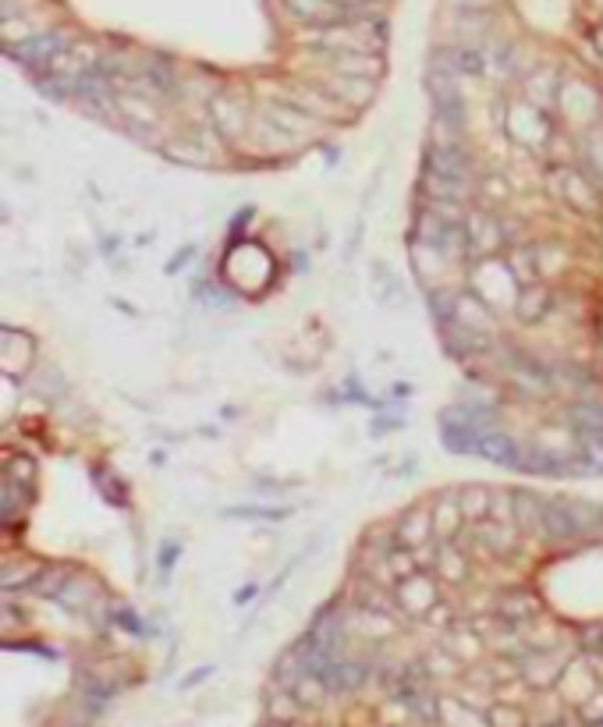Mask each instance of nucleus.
<instances>
[{
	"label": "nucleus",
	"mask_w": 603,
	"mask_h": 727,
	"mask_svg": "<svg viewBox=\"0 0 603 727\" xmlns=\"http://www.w3.org/2000/svg\"><path fill=\"white\" fill-rule=\"evenodd\" d=\"M320 43L334 50V54H376L380 29L369 22H337L323 29Z\"/></svg>",
	"instance_id": "obj_1"
},
{
	"label": "nucleus",
	"mask_w": 603,
	"mask_h": 727,
	"mask_svg": "<svg viewBox=\"0 0 603 727\" xmlns=\"http://www.w3.org/2000/svg\"><path fill=\"white\" fill-rule=\"evenodd\" d=\"M508 135L518 142H529V146H543L550 139V121L533 103H515L508 110Z\"/></svg>",
	"instance_id": "obj_2"
},
{
	"label": "nucleus",
	"mask_w": 603,
	"mask_h": 727,
	"mask_svg": "<svg viewBox=\"0 0 603 727\" xmlns=\"http://www.w3.org/2000/svg\"><path fill=\"white\" fill-rule=\"evenodd\" d=\"M57 54H64L61 32H43V36H32V40L18 43V47L11 50V57L22 61L25 68H50Z\"/></svg>",
	"instance_id": "obj_3"
},
{
	"label": "nucleus",
	"mask_w": 603,
	"mask_h": 727,
	"mask_svg": "<svg viewBox=\"0 0 603 727\" xmlns=\"http://www.w3.org/2000/svg\"><path fill=\"white\" fill-rule=\"evenodd\" d=\"M284 4H288L306 25H320V29L337 25V22H348V15H352V8L337 4V0H284Z\"/></svg>",
	"instance_id": "obj_4"
},
{
	"label": "nucleus",
	"mask_w": 603,
	"mask_h": 727,
	"mask_svg": "<svg viewBox=\"0 0 603 727\" xmlns=\"http://www.w3.org/2000/svg\"><path fill=\"white\" fill-rule=\"evenodd\" d=\"M398 600L408 614H430L437 607V589L426 575H408V579H401Z\"/></svg>",
	"instance_id": "obj_5"
},
{
	"label": "nucleus",
	"mask_w": 603,
	"mask_h": 727,
	"mask_svg": "<svg viewBox=\"0 0 603 727\" xmlns=\"http://www.w3.org/2000/svg\"><path fill=\"white\" fill-rule=\"evenodd\" d=\"M476 454H479V458H486V462L504 465V469H518V458H522V447H518L515 440L508 437V433L490 430V433H486V437H479Z\"/></svg>",
	"instance_id": "obj_6"
},
{
	"label": "nucleus",
	"mask_w": 603,
	"mask_h": 727,
	"mask_svg": "<svg viewBox=\"0 0 603 727\" xmlns=\"http://www.w3.org/2000/svg\"><path fill=\"white\" fill-rule=\"evenodd\" d=\"M543 536H547L550 543L579 540V532H575L572 515H568L564 501H543Z\"/></svg>",
	"instance_id": "obj_7"
},
{
	"label": "nucleus",
	"mask_w": 603,
	"mask_h": 727,
	"mask_svg": "<svg viewBox=\"0 0 603 727\" xmlns=\"http://www.w3.org/2000/svg\"><path fill=\"white\" fill-rule=\"evenodd\" d=\"M561 196L568 199V203L575 206V210H582V213H596L600 210V196H596V188L589 185L582 174H575V171H568L561 178Z\"/></svg>",
	"instance_id": "obj_8"
},
{
	"label": "nucleus",
	"mask_w": 603,
	"mask_h": 727,
	"mask_svg": "<svg viewBox=\"0 0 603 727\" xmlns=\"http://www.w3.org/2000/svg\"><path fill=\"white\" fill-rule=\"evenodd\" d=\"M323 681H327V688H334V692H352V688H359L362 681H366V667L355 664V660L334 657L327 671H323Z\"/></svg>",
	"instance_id": "obj_9"
},
{
	"label": "nucleus",
	"mask_w": 603,
	"mask_h": 727,
	"mask_svg": "<svg viewBox=\"0 0 603 727\" xmlns=\"http://www.w3.org/2000/svg\"><path fill=\"white\" fill-rule=\"evenodd\" d=\"M430 532H433V511H408L405 515V522H401V529H398V543L405 550H419V547H426V540H430Z\"/></svg>",
	"instance_id": "obj_10"
},
{
	"label": "nucleus",
	"mask_w": 603,
	"mask_h": 727,
	"mask_svg": "<svg viewBox=\"0 0 603 727\" xmlns=\"http://www.w3.org/2000/svg\"><path fill=\"white\" fill-rule=\"evenodd\" d=\"M515 309L525 323H536L550 313V291L543 284H525V291H518Z\"/></svg>",
	"instance_id": "obj_11"
},
{
	"label": "nucleus",
	"mask_w": 603,
	"mask_h": 727,
	"mask_svg": "<svg viewBox=\"0 0 603 727\" xmlns=\"http://www.w3.org/2000/svg\"><path fill=\"white\" fill-rule=\"evenodd\" d=\"M430 171L440 174V178H455V181H465V157L458 146H433L430 149Z\"/></svg>",
	"instance_id": "obj_12"
},
{
	"label": "nucleus",
	"mask_w": 603,
	"mask_h": 727,
	"mask_svg": "<svg viewBox=\"0 0 603 727\" xmlns=\"http://www.w3.org/2000/svg\"><path fill=\"white\" fill-rule=\"evenodd\" d=\"M568 515H572V525L579 536H593V532L603 529V508H596L593 501H564Z\"/></svg>",
	"instance_id": "obj_13"
},
{
	"label": "nucleus",
	"mask_w": 603,
	"mask_h": 727,
	"mask_svg": "<svg viewBox=\"0 0 603 727\" xmlns=\"http://www.w3.org/2000/svg\"><path fill=\"white\" fill-rule=\"evenodd\" d=\"M469 245L479 252H494L501 245V224L490 217H469Z\"/></svg>",
	"instance_id": "obj_14"
},
{
	"label": "nucleus",
	"mask_w": 603,
	"mask_h": 727,
	"mask_svg": "<svg viewBox=\"0 0 603 727\" xmlns=\"http://www.w3.org/2000/svg\"><path fill=\"white\" fill-rule=\"evenodd\" d=\"M572 423L579 426L582 433L603 437V405H596V401H579V405L572 408Z\"/></svg>",
	"instance_id": "obj_15"
},
{
	"label": "nucleus",
	"mask_w": 603,
	"mask_h": 727,
	"mask_svg": "<svg viewBox=\"0 0 603 727\" xmlns=\"http://www.w3.org/2000/svg\"><path fill=\"white\" fill-rule=\"evenodd\" d=\"M462 518H465L462 504L440 501L437 508H433V532H440V536H455L458 525H462Z\"/></svg>",
	"instance_id": "obj_16"
},
{
	"label": "nucleus",
	"mask_w": 603,
	"mask_h": 727,
	"mask_svg": "<svg viewBox=\"0 0 603 727\" xmlns=\"http://www.w3.org/2000/svg\"><path fill=\"white\" fill-rule=\"evenodd\" d=\"M458 504H462L465 518H486L490 515V504H494V493L483 490V486H472V490H465L462 497H458Z\"/></svg>",
	"instance_id": "obj_17"
},
{
	"label": "nucleus",
	"mask_w": 603,
	"mask_h": 727,
	"mask_svg": "<svg viewBox=\"0 0 603 727\" xmlns=\"http://www.w3.org/2000/svg\"><path fill=\"white\" fill-rule=\"evenodd\" d=\"M536 610H540V603H536V596H529V593H511L501 600V614L511 621L529 618V614H536Z\"/></svg>",
	"instance_id": "obj_18"
},
{
	"label": "nucleus",
	"mask_w": 603,
	"mask_h": 727,
	"mask_svg": "<svg viewBox=\"0 0 603 727\" xmlns=\"http://www.w3.org/2000/svg\"><path fill=\"white\" fill-rule=\"evenodd\" d=\"M483 54L476 47H462L451 54V71H462V75H483Z\"/></svg>",
	"instance_id": "obj_19"
},
{
	"label": "nucleus",
	"mask_w": 603,
	"mask_h": 727,
	"mask_svg": "<svg viewBox=\"0 0 603 727\" xmlns=\"http://www.w3.org/2000/svg\"><path fill=\"white\" fill-rule=\"evenodd\" d=\"M68 582H71V571L50 568V571H43L40 579H36V593H40V596H61V589H68Z\"/></svg>",
	"instance_id": "obj_20"
},
{
	"label": "nucleus",
	"mask_w": 603,
	"mask_h": 727,
	"mask_svg": "<svg viewBox=\"0 0 603 727\" xmlns=\"http://www.w3.org/2000/svg\"><path fill=\"white\" fill-rule=\"evenodd\" d=\"M440 575H444L447 582H462L465 579V561H462V554H458L451 543H447L444 550H440Z\"/></svg>",
	"instance_id": "obj_21"
},
{
	"label": "nucleus",
	"mask_w": 603,
	"mask_h": 727,
	"mask_svg": "<svg viewBox=\"0 0 603 727\" xmlns=\"http://www.w3.org/2000/svg\"><path fill=\"white\" fill-rule=\"evenodd\" d=\"M164 153L171 160H178V164H196V167L210 164V153L203 146H196V142H188V146H164Z\"/></svg>",
	"instance_id": "obj_22"
},
{
	"label": "nucleus",
	"mask_w": 603,
	"mask_h": 727,
	"mask_svg": "<svg viewBox=\"0 0 603 727\" xmlns=\"http://www.w3.org/2000/svg\"><path fill=\"white\" fill-rule=\"evenodd\" d=\"M508 270L515 274V281L522 284H536V263L529 252H515V256L508 259Z\"/></svg>",
	"instance_id": "obj_23"
},
{
	"label": "nucleus",
	"mask_w": 603,
	"mask_h": 727,
	"mask_svg": "<svg viewBox=\"0 0 603 727\" xmlns=\"http://www.w3.org/2000/svg\"><path fill=\"white\" fill-rule=\"evenodd\" d=\"M486 724L490 727H525V717H522V710L518 706H494L490 710V717H486Z\"/></svg>",
	"instance_id": "obj_24"
},
{
	"label": "nucleus",
	"mask_w": 603,
	"mask_h": 727,
	"mask_svg": "<svg viewBox=\"0 0 603 727\" xmlns=\"http://www.w3.org/2000/svg\"><path fill=\"white\" fill-rule=\"evenodd\" d=\"M490 547L497 550V554H508L511 547H515V532H511V525H497V529H490V532H479Z\"/></svg>",
	"instance_id": "obj_25"
},
{
	"label": "nucleus",
	"mask_w": 603,
	"mask_h": 727,
	"mask_svg": "<svg viewBox=\"0 0 603 727\" xmlns=\"http://www.w3.org/2000/svg\"><path fill=\"white\" fill-rule=\"evenodd\" d=\"M582 720H586V724H593V727L603 724V692H593V696L582 703Z\"/></svg>",
	"instance_id": "obj_26"
},
{
	"label": "nucleus",
	"mask_w": 603,
	"mask_h": 727,
	"mask_svg": "<svg viewBox=\"0 0 603 727\" xmlns=\"http://www.w3.org/2000/svg\"><path fill=\"white\" fill-rule=\"evenodd\" d=\"M298 696H277L274 703H270V713H274L277 720H291V717H298Z\"/></svg>",
	"instance_id": "obj_27"
},
{
	"label": "nucleus",
	"mask_w": 603,
	"mask_h": 727,
	"mask_svg": "<svg viewBox=\"0 0 603 727\" xmlns=\"http://www.w3.org/2000/svg\"><path fill=\"white\" fill-rule=\"evenodd\" d=\"M228 515H235V518H284L288 511H270V508H231Z\"/></svg>",
	"instance_id": "obj_28"
},
{
	"label": "nucleus",
	"mask_w": 603,
	"mask_h": 727,
	"mask_svg": "<svg viewBox=\"0 0 603 727\" xmlns=\"http://www.w3.org/2000/svg\"><path fill=\"white\" fill-rule=\"evenodd\" d=\"M430 621H433V625H447V621H451V610H447V607H433L430 610Z\"/></svg>",
	"instance_id": "obj_29"
},
{
	"label": "nucleus",
	"mask_w": 603,
	"mask_h": 727,
	"mask_svg": "<svg viewBox=\"0 0 603 727\" xmlns=\"http://www.w3.org/2000/svg\"><path fill=\"white\" fill-rule=\"evenodd\" d=\"M121 625H125V628H132V632H142V628H139V621H135V614H128V610H121Z\"/></svg>",
	"instance_id": "obj_30"
},
{
	"label": "nucleus",
	"mask_w": 603,
	"mask_h": 727,
	"mask_svg": "<svg viewBox=\"0 0 603 727\" xmlns=\"http://www.w3.org/2000/svg\"><path fill=\"white\" fill-rule=\"evenodd\" d=\"M596 47H600V54H603V29H596Z\"/></svg>",
	"instance_id": "obj_31"
},
{
	"label": "nucleus",
	"mask_w": 603,
	"mask_h": 727,
	"mask_svg": "<svg viewBox=\"0 0 603 727\" xmlns=\"http://www.w3.org/2000/svg\"><path fill=\"white\" fill-rule=\"evenodd\" d=\"M465 4H483V0H465Z\"/></svg>",
	"instance_id": "obj_32"
},
{
	"label": "nucleus",
	"mask_w": 603,
	"mask_h": 727,
	"mask_svg": "<svg viewBox=\"0 0 603 727\" xmlns=\"http://www.w3.org/2000/svg\"><path fill=\"white\" fill-rule=\"evenodd\" d=\"M554 727H557V724H554Z\"/></svg>",
	"instance_id": "obj_33"
}]
</instances>
